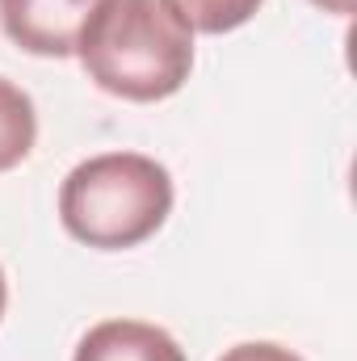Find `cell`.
<instances>
[{"label": "cell", "mask_w": 357, "mask_h": 361, "mask_svg": "<svg viewBox=\"0 0 357 361\" xmlns=\"http://www.w3.org/2000/svg\"><path fill=\"white\" fill-rule=\"evenodd\" d=\"M76 59L122 101H164L193 72V30L169 0H101L80 25Z\"/></svg>", "instance_id": "6da1fadb"}, {"label": "cell", "mask_w": 357, "mask_h": 361, "mask_svg": "<svg viewBox=\"0 0 357 361\" xmlns=\"http://www.w3.org/2000/svg\"><path fill=\"white\" fill-rule=\"evenodd\" d=\"M193 34H231L257 17L265 0H169Z\"/></svg>", "instance_id": "8992f818"}, {"label": "cell", "mask_w": 357, "mask_h": 361, "mask_svg": "<svg viewBox=\"0 0 357 361\" xmlns=\"http://www.w3.org/2000/svg\"><path fill=\"white\" fill-rule=\"evenodd\" d=\"M173 214V177L139 152H105L76 164L59 185V223L72 240L122 252L152 240Z\"/></svg>", "instance_id": "7a4b0ae2"}, {"label": "cell", "mask_w": 357, "mask_h": 361, "mask_svg": "<svg viewBox=\"0 0 357 361\" xmlns=\"http://www.w3.org/2000/svg\"><path fill=\"white\" fill-rule=\"evenodd\" d=\"M38 139V114L30 92L0 76V173L17 169Z\"/></svg>", "instance_id": "5b68a950"}, {"label": "cell", "mask_w": 357, "mask_h": 361, "mask_svg": "<svg viewBox=\"0 0 357 361\" xmlns=\"http://www.w3.org/2000/svg\"><path fill=\"white\" fill-rule=\"evenodd\" d=\"M4 302H8V286H4V269H0V319H4Z\"/></svg>", "instance_id": "9c48e42d"}, {"label": "cell", "mask_w": 357, "mask_h": 361, "mask_svg": "<svg viewBox=\"0 0 357 361\" xmlns=\"http://www.w3.org/2000/svg\"><path fill=\"white\" fill-rule=\"evenodd\" d=\"M315 8H324V13H332V17H349L357 8V0H311Z\"/></svg>", "instance_id": "ba28073f"}, {"label": "cell", "mask_w": 357, "mask_h": 361, "mask_svg": "<svg viewBox=\"0 0 357 361\" xmlns=\"http://www.w3.org/2000/svg\"><path fill=\"white\" fill-rule=\"evenodd\" d=\"M101 0H0V25L13 47L42 55V59H68L76 55L80 25Z\"/></svg>", "instance_id": "3957f363"}, {"label": "cell", "mask_w": 357, "mask_h": 361, "mask_svg": "<svg viewBox=\"0 0 357 361\" xmlns=\"http://www.w3.org/2000/svg\"><path fill=\"white\" fill-rule=\"evenodd\" d=\"M72 361H185V349L156 324L105 319L80 336Z\"/></svg>", "instance_id": "277c9868"}, {"label": "cell", "mask_w": 357, "mask_h": 361, "mask_svg": "<svg viewBox=\"0 0 357 361\" xmlns=\"http://www.w3.org/2000/svg\"><path fill=\"white\" fill-rule=\"evenodd\" d=\"M219 361H303V357L290 353V349H282V345H269V341H248V345L227 349Z\"/></svg>", "instance_id": "52a82bcc"}]
</instances>
